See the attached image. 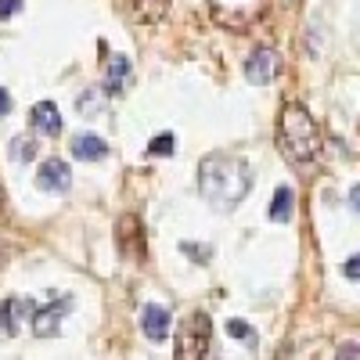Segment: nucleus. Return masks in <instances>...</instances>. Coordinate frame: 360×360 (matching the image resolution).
Wrapping results in <instances>:
<instances>
[{
  "label": "nucleus",
  "mask_w": 360,
  "mask_h": 360,
  "mask_svg": "<svg viewBox=\"0 0 360 360\" xmlns=\"http://www.w3.org/2000/svg\"><path fill=\"white\" fill-rule=\"evenodd\" d=\"M198 188L209 205L227 213L252 191V166L238 155H209L198 169Z\"/></svg>",
  "instance_id": "nucleus-1"
},
{
  "label": "nucleus",
  "mask_w": 360,
  "mask_h": 360,
  "mask_svg": "<svg viewBox=\"0 0 360 360\" xmlns=\"http://www.w3.org/2000/svg\"><path fill=\"white\" fill-rule=\"evenodd\" d=\"M278 144H281V155L295 166H310L321 152V127L317 119L303 108L288 101L281 108V119H278Z\"/></svg>",
  "instance_id": "nucleus-2"
},
{
  "label": "nucleus",
  "mask_w": 360,
  "mask_h": 360,
  "mask_svg": "<svg viewBox=\"0 0 360 360\" xmlns=\"http://www.w3.org/2000/svg\"><path fill=\"white\" fill-rule=\"evenodd\" d=\"M213 342V321L209 314H191L176 332V360H205Z\"/></svg>",
  "instance_id": "nucleus-3"
},
{
  "label": "nucleus",
  "mask_w": 360,
  "mask_h": 360,
  "mask_svg": "<svg viewBox=\"0 0 360 360\" xmlns=\"http://www.w3.org/2000/svg\"><path fill=\"white\" fill-rule=\"evenodd\" d=\"M37 188L47 191V195H65L72 188V166L65 159H44L40 162V173H37Z\"/></svg>",
  "instance_id": "nucleus-4"
},
{
  "label": "nucleus",
  "mask_w": 360,
  "mask_h": 360,
  "mask_svg": "<svg viewBox=\"0 0 360 360\" xmlns=\"http://www.w3.org/2000/svg\"><path fill=\"white\" fill-rule=\"evenodd\" d=\"M245 76H249V83L266 86L270 79L278 76V54L270 51V47H256V51L245 58Z\"/></svg>",
  "instance_id": "nucleus-5"
},
{
  "label": "nucleus",
  "mask_w": 360,
  "mask_h": 360,
  "mask_svg": "<svg viewBox=\"0 0 360 360\" xmlns=\"http://www.w3.org/2000/svg\"><path fill=\"white\" fill-rule=\"evenodd\" d=\"M65 314H69V299H62V303H51V307H44V310H33V314H29V321H33V332H37L40 339H51V335H58V324H62Z\"/></svg>",
  "instance_id": "nucleus-6"
},
{
  "label": "nucleus",
  "mask_w": 360,
  "mask_h": 360,
  "mask_svg": "<svg viewBox=\"0 0 360 360\" xmlns=\"http://www.w3.org/2000/svg\"><path fill=\"white\" fill-rule=\"evenodd\" d=\"M29 123H33V130L44 134V137H58L62 134V112H58L54 101H40L29 112Z\"/></svg>",
  "instance_id": "nucleus-7"
},
{
  "label": "nucleus",
  "mask_w": 360,
  "mask_h": 360,
  "mask_svg": "<svg viewBox=\"0 0 360 360\" xmlns=\"http://www.w3.org/2000/svg\"><path fill=\"white\" fill-rule=\"evenodd\" d=\"M141 332L152 339V342H162L169 335V310L159 307V303H148L141 310Z\"/></svg>",
  "instance_id": "nucleus-8"
},
{
  "label": "nucleus",
  "mask_w": 360,
  "mask_h": 360,
  "mask_svg": "<svg viewBox=\"0 0 360 360\" xmlns=\"http://www.w3.org/2000/svg\"><path fill=\"white\" fill-rule=\"evenodd\" d=\"M115 242H119V249H123L127 256H141V252H144V234H141L137 217H123V220H119Z\"/></svg>",
  "instance_id": "nucleus-9"
},
{
  "label": "nucleus",
  "mask_w": 360,
  "mask_h": 360,
  "mask_svg": "<svg viewBox=\"0 0 360 360\" xmlns=\"http://www.w3.org/2000/svg\"><path fill=\"white\" fill-rule=\"evenodd\" d=\"M69 148H72V155L83 159V162H101V159L108 155V144H105L98 134H76Z\"/></svg>",
  "instance_id": "nucleus-10"
},
{
  "label": "nucleus",
  "mask_w": 360,
  "mask_h": 360,
  "mask_svg": "<svg viewBox=\"0 0 360 360\" xmlns=\"http://www.w3.org/2000/svg\"><path fill=\"white\" fill-rule=\"evenodd\" d=\"M127 8L134 15V22H144V25H155L166 18L169 11V0H127Z\"/></svg>",
  "instance_id": "nucleus-11"
},
{
  "label": "nucleus",
  "mask_w": 360,
  "mask_h": 360,
  "mask_svg": "<svg viewBox=\"0 0 360 360\" xmlns=\"http://www.w3.org/2000/svg\"><path fill=\"white\" fill-rule=\"evenodd\" d=\"M29 307H33V303H22V299H11V303L0 307V339H15L18 335V317L33 314Z\"/></svg>",
  "instance_id": "nucleus-12"
},
{
  "label": "nucleus",
  "mask_w": 360,
  "mask_h": 360,
  "mask_svg": "<svg viewBox=\"0 0 360 360\" xmlns=\"http://www.w3.org/2000/svg\"><path fill=\"white\" fill-rule=\"evenodd\" d=\"M292 213H295V191L288 184H281L274 191V202H270V220H274V224H288Z\"/></svg>",
  "instance_id": "nucleus-13"
},
{
  "label": "nucleus",
  "mask_w": 360,
  "mask_h": 360,
  "mask_svg": "<svg viewBox=\"0 0 360 360\" xmlns=\"http://www.w3.org/2000/svg\"><path fill=\"white\" fill-rule=\"evenodd\" d=\"M127 79H130V62L123 54H115L112 62H108V79H105V94H119V90L127 86Z\"/></svg>",
  "instance_id": "nucleus-14"
},
{
  "label": "nucleus",
  "mask_w": 360,
  "mask_h": 360,
  "mask_svg": "<svg viewBox=\"0 0 360 360\" xmlns=\"http://www.w3.org/2000/svg\"><path fill=\"white\" fill-rule=\"evenodd\" d=\"M11 159H15V162L37 159V141H33V137H15V141H11Z\"/></svg>",
  "instance_id": "nucleus-15"
},
{
  "label": "nucleus",
  "mask_w": 360,
  "mask_h": 360,
  "mask_svg": "<svg viewBox=\"0 0 360 360\" xmlns=\"http://www.w3.org/2000/svg\"><path fill=\"white\" fill-rule=\"evenodd\" d=\"M176 152V137L173 134H159L152 144H148V155H173Z\"/></svg>",
  "instance_id": "nucleus-16"
},
{
  "label": "nucleus",
  "mask_w": 360,
  "mask_h": 360,
  "mask_svg": "<svg viewBox=\"0 0 360 360\" xmlns=\"http://www.w3.org/2000/svg\"><path fill=\"white\" fill-rule=\"evenodd\" d=\"M227 335H231V339H238V342H245V346H249L256 332H252V324H245V321H238V317H234V321H227Z\"/></svg>",
  "instance_id": "nucleus-17"
},
{
  "label": "nucleus",
  "mask_w": 360,
  "mask_h": 360,
  "mask_svg": "<svg viewBox=\"0 0 360 360\" xmlns=\"http://www.w3.org/2000/svg\"><path fill=\"white\" fill-rule=\"evenodd\" d=\"M79 112L83 115H98L101 112V90H86V94H79Z\"/></svg>",
  "instance_id": "nucleus-18"
},
{
  "label": "nucleus",
  "mask_w": 360,
  "mask_h": 360,
  "mask_svg": "<svg viewBox=\"0 0 360 360\" xmlns=\"http://www.w3.org/2000/svg\"><path fill=\"white\" fill-rule=\"evenodd\" d=\"M180 249H184V256H191V259H202V263H209V256H213V252H209V245H195V242H184Z\"/></svg>",
  "instance_id": "nucleus-19"
},
{
  "label": "nucleus",
  "mask_w": 360,
  "mask_h": 360,
  "mask_svg": "<svg viewBox=\"0 0 360 360\" xmlns=\"http://www.w3.org/2000/svg\"><path fill=\"white\" fill-rule=\"evenodd\" d=\"M356 356H360V346H356V339L342 342V346H339V353H335V360H356Z\"/></svg>",
  "instance_id": "nucleus-20"
},
{
  "label": "nucleus",
  "mask_w": 360,
  "mask_h": 360,
  "mask_svg": "<svg viewBox=\"0 0 360 360\" xmlns=\"http://www.w3.org/2000/svg\"><path fill=\"white\" fill-rule=\"evenodd\" d=\"M342 274H346V281H356V274H360V259H356V256H349V259H346Z\"/></svg>",
  "instance_id": "nucleus-21"
},
{
  "label": "nucleus",
  "mask_w": 360,
  "mask_h": 360,
  "mask_svg": "<svg viewBox=\"0 0 360 360\" xmlns=\"http://www.w3.org/2000/svg\"><path fill=\"white\" fill-rule=\"evenodd\" d=\"M22 8V0H0V18H11Z\"/></svg>",
  "instance_id": "nucleus-22"
},
{
  "label": "nucleus",
  "mask_w": 360,
  "mask_h": 360,
  "mask_svg": "<svg viewBox=\"0 0 360 360\" xmlns=\"http://www.w3.org/2000/svg\"><path fill=\"white\" fill-rule=\"evenodd\" d=\"M8 112H11V94H8L4 86H0V119H4Z\"/></svg>",
  "instance_id": "nucleus-23"
}]
</instances>
